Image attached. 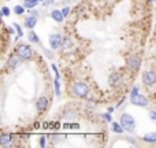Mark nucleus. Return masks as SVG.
<instances>
[{"instance_id": "obj_1", "label": "nucleus", "mask_w": 156, "mask_h": 148, "mask_svg": "<svg viewBox=\"0 0 156 148\" xmlns=\"http://www.w3.org/2000/svg\"><path fill=\"white\" fill-rule=\"evenodd\" d=\"M71 93H73V96H76V97L85 99V97H88V95H89V86L86 85L85 82H81V81L74 82L73 86H71Z\"/></svg>"}, {"instance_id": "obj_2", "label": "nucleus", "mask_w": 156, "mask_h": 148, "mask_svg": "<svg viewBox=\"0 0 156 148\" xmlns=\"http://www.w3.org/2000/svg\"><path fill=\"white\" fill-rule=\"evenodd\" d=\"M122 124V126L125 128V130H127V132H133L136 128V121L134 118H133L132 114L129 113H123L121 115V121H119Z\"/></svg>"}, {"instance_id": "obj_3", "label": "nucleus", "mask_w": 156, "mask_h": 148, "mask_svg": "<svg viewBox=\"0 0 156 148\" xmlns=\"http://www.w3.org/2000/svg\"><path fill=\"white\" fill-rule=\"evenodd\" d=\"M15 52L21 56L22 60H32L33 59V51L27 44H19V45L16 47Z\"/></svg>"}, {"instance_id": "obj_4", "label": "nucleus", "mask_w": 156, "mask_h": 148, "mask_svg": "<svg viewBox=\"0 0 156 148\" xmlns=\"http://www.w3.org/2000/svg\"><path fill=\"white\" fill-rule=\"evenodd\" d=\"M130 103L134 106H138V107H147L148 106V99L143 93L138 92V93L130 95Z\"/></svg>"}, {"instance_id": "obj_5", "label": "nucleus", "mask_w": 156, "mask_h": 148, "mask_svg": "<svg viewBox=\"0 0 156 148\" xmlns=\"http://www.w3.org/2000/svg\"><path fill=\"white\" fill-rule=\"evenodd\" d=\"M125 84V78L119 73H112L110 75V85L112 88H122Z\"/></svg>"}, {"instance_id": "obj_6", "label": "nucleus", "mask_w": 156, "mask_h": 148, "mask_svg": "<svg viewBox=\"0 0 156 148\" xmlns=\"http://www.w3.org/2000/svg\"><path fill=\"white\" fill-rule=\"evenodd\" d=\"M62 43H63V37L59 34V33H54V34L49 36V45H51V48L54 49H58L62 47Z\"/></svg>"}, {"instance_id": "obj_7", "label": "nucleus", "mask_w": 156, "mask_h": 148, "mask_svg": "<svg viewBox=\"0 0 156 148\" xmlns=\"http://www.w3.org/2000/svg\"><path fill=\"white\" fill-rule=\"evenodd\" d=\"M48 104H49V100L48 97L45 96V95H43V96H40L37 99V102H36V107H37V111L40 114L45 113L47 108H48Z\"/></svg>"}, {"instance_id": "obj_8", "label": "nucleus", "mask_w": 156, "mask_h": 148, "mask_svg": "<svg viewBox=\"0 0 156 148\" xmlns=\"http://www.w3.org/2000/svg\"><path fill=\"white\" fill-rule=\"evenodd\" d=\"M143 84L147 86H152L156 84V73L152 70H148L143 74Z\"/></svg>"}, {"instance_id": "obj_9", "label": "nucleus", "mask_w": 156, "mask_h": 148, "mask_svg": "<svg viewBox=\"0 0 156 148\" xmlns=\"http://www.w3.org/2000/svg\"><path fill=\"white\" fill-rule=\"evenodd\" d=\"M126 65L132 71H137L138 69H140V66H141V59L138 56H136V55H132V56L127 59Z\"/></svg>"}, {"instance_id": "obj_10", "label": "nucleus", "mask_w": 156, "mask_h": 148, "mask_svg": "<svg viewBox=\"0 0 156 148\" xmlns=\"http://www.w3.org/2000/svg\"><path fill=\"white\" fill-rule=\"evenodd\" d=\"M0 146L2 147L12 146V135H10V133H3V135L0 136Z\"/></svg>"}, {"instance_id": "obj_11", "label": "nucleus", "mask_w": 156, "mask_h": 148, "mask_svg": "<svg viewBox=\"0 0 156 148\" xmlns=\"http://www.w3.org/2000/svg\"><path fill=\"white\" fill-rule=\"evenodd\" d=\"M21 56H19L18 54L16 55H12V56L10 58V59H8V67L11 69V70H12V69H15V67H18L19 66V63H21Z\"/></svg>"}, {"instance_id": "obj_12", "label": "nucleus", "mask_w": 156, "mask_h": 148, "mask_svg": "<svg viewBox=\"0 0 156 148\" xmlns=\"http://www.w3.org/2000/svg\"><path fill=\"white\" fill-rule=\"evenodd\" d=\"M37 25V16L36 15H30L25 19V26L27 29H34V26Z\"/></svg>"}, {"instance_id": "obj_13", "label": "nucleus", "mask_w": 156, "mask_h": 148, "mask_svg": "<svg viewBox=\"0 0 156 148\" xmlns=\"http://www.w3.org/2000/svg\"><path fill=\"white\" fill-rule=\"evenodd\" d=\"M51 16L55 19L56 22H62L65 19V15H63L62 10H52L51 11Z\"/></svg>"}, {"instance_id": "obj_14", "label": "nucleus", "mask_w": 156, "mask_h": 148, "mask_svg": "<svg viewBox=\"0 0 156 148\" xmlns=\"http://www.w3.org/2000/svg\"><path fill=\"white\" fill-rule=\"evenodd\" d=\"M143 140L145 143H156V132H149L143 136Z\"/></svg>"}, {"instance_id": "obj_15", "label": "nucleus", "mask_w": 156, "mask_h": 148, "mask_svg": "<svg viewBox=\"0 0 156 148\" xmlns=\"http://www.w3.org/2000/svg\"><path fill=\"white\" fill-rule=\"evenodd\" d=\"M111 128H112V130H114L115 133H123V130H125V128L122 126L121 122H112Z\"/></svg>"}, {"instance_id": "obj_16", "label": "nucleus", "mask_w": 156, "mask_h": 148, "mask_svg": "<svg viewBox=\"0 0 156 148\" xmlns=\"http://www.w3.org/2000/svg\"><path fill=\"white\" fill-rule=\"evenodd\" d=\"M40 2H41V0H25L23 5H25L26 8H34Z\"/></svg>"}, {"instance_id": "obj_17", "label": "nucleus", "mask_w": 156, "mask_h": 148, "mask_svg": "<svg viewBox=\"0 0 156 148\" xmlns=\"http://www.w3.org/2000/svg\"><path fill=\"white\" fill-rule=\"evenodd\" d=\"M27 37H29V40L32 41V43H36V44H40V38H38V36L36 34L34 33V30H30L29 32V36H27Z\"/></svg>"}, {"instance_id": "obj_18", "label": "nucleus", "mask_w": 156, "mask_h": 148, "mask_svg": "<svg viewBox=\"0 0 156 148\" xmlns=\"http://www.w3.org/2000/svg\"><path fill=\"white\" fill-rule=\"evenodd\" d=\"M23 11H25V5L23 7H22V5H15V7H14V13H15L16 15H22Z\"/></svg>"}, {"instance_id": "obj_19", "label": "nucleus", "mask_w": 156, "mask_h": 148, "mask_svg": "<svg viewBox=\"0 0 156 148\" xmlns=\"http://www.w3.org/2000/svg\"><path fill=\"white\" fill-rule=\"evenodd\" d=\"M55 92H56L58 96L60 95V84H59V78H56V80H55Z\"/></svg>"}, {"instance_id": "obj_20", "label": "nucleus", "mask_w": 156, "mask_h": 148, "mask_svg": "<svg viewBox=\"0 0 156 148\" xmlns=\"http://www.w3.org/2000/svg\"><path fill=\"white\" fill-rule=\"evenodd\" d=\"M14 27L16 29V32H18V36H19V37H22V36H23V32H22V27L19 26L18 23H14Z\"/></svg>"}, {"instance_id": "obj_21", "label": "nucleus", "mask_w": 156, "mask_h": 148, "mask_svg": "<svg viewBox=\"0 0 156 148\" xmlns=\"http://www.w3.org/2000/svg\"><path fill=\"white\" fill-rule=\"evenodd\" d=\"M149 119L156 124V111H149Z\"/></svg>"}, {"instance_id": "obj_22", "label": "nucleus", "mask_w": 156, "mask_h": 148, "mask_svg": "<svg viewBox=\"0 0 156 148\" xmlns=\"http://www.w3.org/2000/svg\"><path fill=\"white\" fill-rule=\"evenodd\" d=\"M2 14H3V15H4V16H8V15H10V8H8V7H3L2 8Z\"/></svg>"}, {"instance_id": "obj_23", "label": "nucleus", "mask_w": 156, "mask_h": 148, "mask_svg": "<svg viewBox=\"0 0 156 148\" xmlns=\"http://www.w3.org/2000/svg\"><path fill=\"white\" fill-rule=\"evenodd\" d=\"M62 13H63V15H65V16H67L69 14H70V7H69V5L63 7V8H62Z\"/></svg>"}, {"instance_id": "obj_24", "label": "nucleus", "mask_w": 156, "mask_h": 148, "mask_svg": "<svg viewBox=\"0 0 156 148\" xmlns=\"http://www.w3.org/2000/svg\"><path fill=\"white\" fill-rule=\"evenodd\" d=\"M103 118H104L107 122H111V119H112V118H111V113H105V114H103Z\"/></svg>"}, {"instance_id": "obj_25", "label": "nucleus", "mask_w": 156, "mask_h": 148, "mask_svg": "<svg viewBox=\"0 0 156 148\" xmlns=\"http://www.w3.org/2000/svg\"><path fill=\"white\" fill-rule=\"evenodd\" d=\"M52 70L55 71V74H56V78H59V73H58V67L55 66V63H52Z\"/></svg>"}, {"instance_id": "obj_26", "label": "nucleus", "mask_w": 156, "mask_h": 148, "mask_svg": "<svg viewBox=\"0 0 156 148\" xmlns=\"http://www.w3.org/2000/svg\"><path fill=\"white\" fill-rule=\"evenodd\" d=\"M40 146H41V147L45 146V136H43V137L40 139Z\"/></svg>"}, {"instance_id": "obj_27", "label": "nucleus", "mask_w": 156, "mask_h": 148, "mask_svg": "<svg viewBox=\"0 0 156 148\" xmlns=\"http://www.w3.org/2000/svg\"><path fill=\"white\" fill-rule=\"evenodd\" d=\"M149 2H156V0H149Z\"/></svg>"}, {"instance_id": "obj_28", "label": "nucleus", "mask_w": 156, "mask_h": 148, "mask_svg": "<svg viewBox=\"0 0 156 148\" xmlns=\"http://www.w3.org/2000/svg\"><path fill=\"white\" fill-rule=\"evenodd\" d=\"M107 2H112V0H107Z\"/></svg>"}, {"instance_id": "obj_29", "label": "nucleus", "mask_w": 156, "mask_h": 148, "mask_svg": "<svg viewBox=\"0 0 156 148\" xmlns=\"http://www.w3.org/2000/svg\"><path fill=\"white\" fill-rule=\"evenodd\" d=\"M41 2H45V0H41Z\"/></svg>"}, {"instance_id": "obj_30", "label": "nucleus", "mask_w": 156, "mask_h": 148, "mask_svg": "<svg viewBox=\"0 0 156 148\" xmlns=\"http://www.w3.org/2000/svg\"><path fill=\"white\" fill-rule=\"evenodd\" d=\"M155 32H156V27H155Z\"/></svg>"}, {"instance_id": "obj_31", "label": "nucleus", "mask_w": 156, "mask_h": 148, "mask_svg": "<svg viewBox=\"0 0 156 148\" xmlns=\"http://www.w3.org/2000/svg\"><path fill=\"white\" fill-rule=\"evenodd\" d=\"M7 2H8V0H7Z\"/></svg>"}]
</instances>
